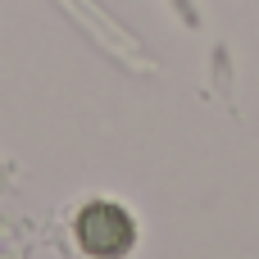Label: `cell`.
<instances>
[{
  "instance_id": "cell-1",
  "label": "cell",
  "mask_w": 259,
  "mask_h": 259,
  "mask_svg": "<svg viewBox=\"0 0 259 259\" xmlns=\"http://www.w3.org/2000/svg\"><path fill=\"white\" fill-rule=\"evenodd\" d=\"M77 241H82L87 255H96V259H118L137 241V228H132V219L118 205L96 200V205H87L77 214Z\"/></svg>"
}]
</instances>
